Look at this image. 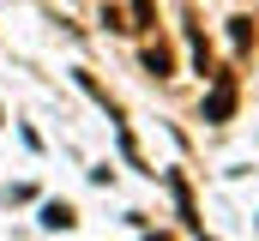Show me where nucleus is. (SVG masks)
<instances>
[{
	"label": "nucleus",
	"instance_id": "1",
	"mask_svg": "<svg viewBox=\"0 0 259 241\" xmlns=\"http://www.w3.org/2000/svg\"><path fill=\"white\" fill-rule=\"evenodd\" d=\"M235 109V85H229V72H217V91H211V103H205V120H223Z\"/></svg>",
	"mask_w": 259,
	"mask_h": 241
},
{
	"label": "nucleus",
	"instance_id": "2",
	"mask_svg": "<svg viewBox=\"0 0 259 241\" xmlns=\"http://www.w3.org/2000/svg\"><path fill=\"white\" fill-rule=\"evenodd\" d=\"M42 223H49V229H72L78 217H72V205H61V199H55V205H42Z\"/></svg>",
	"mask_w": 259,
	"mask_h": 241
},
{
	"label": "nucleus",
	"instance_id": "3",
	"mask_svg": "<svg viewBox=\"0 0 259 241\" xmlns=\"http://www.w3.org/2000/svg\"><path fill=\"white\" fill-rule=\"evenodd\" d=\"M133 24L127 30H151V18H157V6H151V0H133V12H127Z\"/></svg>",
	"mask_w": 259,
	"mask_h": 241
},
{
	"label": "nucleus",
	"instance_id": "4",
	"mask_svg": "<svg viewBox=\"0 0 259 241\" xmlns=\"http://www.w3.org/2000/svg\"><path fill=\"white\" fill-rule=\"evenodd\" d=\"M229 36H235V49H247L253 43V18H229Z\"/></svg>",
	"mask_w": 259,
	"mask_h": 241
},
{
	"label": "nucleus",
	"instance_id": "5",
	"mask_svg": "<svg viewBox=\"0 0 259 241\" xmlns=\"http://www.w3.org/2000/svg\"><path fill=\"white\" fill-rule=\"evenodd\" d=\"M145 66H151V72L163 78V72H169V49H145Z\"/></svg>",
	"mask_w": 259,
	"mask_h": 241
}]
</instances>
